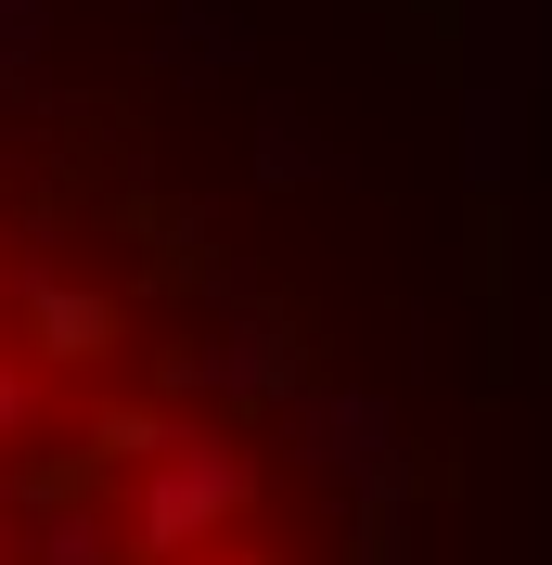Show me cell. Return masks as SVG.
Wrapping results in <instances>:
<instances>
[{
    "instance_id": "cell-1",
    "label": "cell",
    "mask_w": 552,
    "mask_h": 565,
    "mask_svg": "<svg viewBox=\"0 0 552 565\" xmlns=\"http://www.w3.org/2000/svg\"><path fill=\"white\" fill-rule=\"evenodd\" d=\"M0 565H347L206 245L0 116Z\"/></svg>"
}]
</instances>
